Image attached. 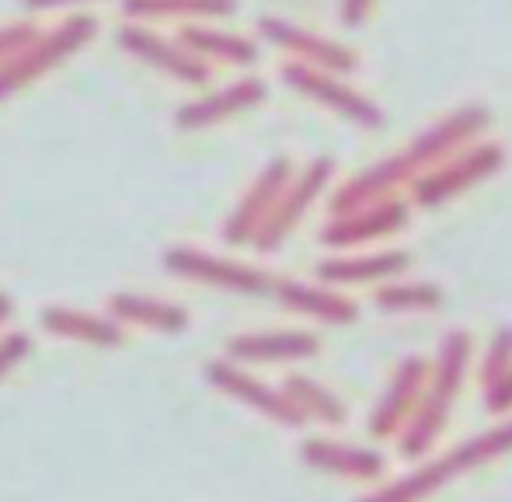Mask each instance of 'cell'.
<instances>
[{
	"mask_svg": "<svg viewBox=\"0 0 512 502\" xmlns=\"http://www.w3.org/2000/svg\"><path fill=\"white\" fill-rule=\"evenodd\" d=\"M488 126H492V109L481 102H467V105H460V109L446 112V116L436 119L425 133H418L415 140L405 143V150L370 164V168H363L359 175H352L345 185H338L328 203L331 217L356 210V206L377 203V199H384V196H394L401 185H411L418 175L436 168L439 161H446L450 154L464 150L467 143L481 140Z\"/></svg>",
	"mask_w": 512,
	"mask_h": 502,
	"instance_id": "cell-1",
	"label": "cell"
},
{
	"mask_svg": "<svg viewBox=\"0 0 512 502\" xmlns=\"http://www.w3.org/2000/svg\"><path fill=\"white\" fill-rule=\"evenodd\" d=\"M474 339L464 328H453L446 332L443 346L436 353V363H429V377H425L422 398H418L415 412L405 422V429L398 433V454L405 461H418L425 457L436 440L443 436L450 412L457 405V394L467 380V367H471Z\"/></svg>",
	"mask_w": 512,
	"mask_h": 502,
	"instance_id": "cell-2",
	"label": "cell"
},
{
	"mask_svg": "<svg viewBox=\"0 0 512 502\" xmlns=\"http://www.w3.org/2000/svg\"><path fill=\"white\" fill-rule=\"evenodd\" d=\"M506 454H512V419L471 436V440L457 443V447L432 457V461L418 464L405 478H394V482L380 485L377 492H370V496H363L359 502H422V499H429L432 492L457 482L460 475H467V471L481 468V464H488V461H499V457H506Z\"/></svg>",
	"mask_w": 512,
	"mask_h": 502,
	"instance_id": "cell-3",
	"label": "cell"
},
{
	"mask_svg": "<svg viewBox=\"0 0 512 502\" xmlns=\"http://www.w3.org/2000/svg\"><path fill=\"white\" fill-rule=\"evenodd\" d=\"M98 32L95 14H70L56 28L39 32L18 56H11L7 63H0V98L18 95L21 88H28L32 81L46 77L49 70H56L60 63H67L77 49H84Z\"/></svg>",
	"mask_w": 512,
	"mask_h": 502,
	"instance_id": "cell-4",
	"label": "cell"
},
{
	"mask_svg": "<svg viewBox=\"0 0 512 502\" xmlns=\"http://www.w3.org/2000/svg\"><path fill=\"white\" fill-rule=\"evenodd\" d=\"M502 164H506V147L502 143L474 140L464 150L450 154L446 161H439L436 168H429L425 175H418L411 182V199H415V206H425V210L443 206L450 199L464 196L474 185H481L485 178L499 175Z\"/></svg>",
	"mask_w": 512,
	"mask_h": 502,
	"instance_id": "cell-5",
	"label": "cell"
},
{
	"mask_svg": "<svg viewBox=\"0 0 512 502\" xmlns=\"http://www.w3.org/2000/svg\"><path fill=\"white\" fill-rule=\"evenodd\" d=\"M164 269L175 272V276L196 279V283L216 286V290L244 293V297H272L279 283L276 272L234 262V258L209 255V251L199 248H168L164 251Z\"/></svg>",
	"mask_w": 512,
	"mask_h": 502,
	"instance_id": "cell-6",
	"label": "cell"
},
{
	"mask_svg": "<svg viewBox=\"0 0 512 502\" xmlns=\"http://www.w3.org/2000/svg\"><path fill=\"white\" fill-rule=\"evenodd\" d=\"M331 175H335V161L331 157H314L307 168L293 171V178L286 182V189L279 192L276 206L269 210L265 224L258 227V234L251 238V245L258 251H276L300 227V220L307 217V210L324 196Z\"/></svg>",
	"mask_w": 512,
	"mask_h": 502,
	"instance_id": "cell-7",
	"label": "cell"
},
{
	"mask_svg": "<svg viewBox=\"0 0 512 502\" xmlns=\"http://www.w3.org/2000/svg\"><path fill=\"white\" fill-rule=\"evenodd\" d=\"M283 81L290 84L297 95L310 98V102L324 105L331 109L335 116L349 119L352 126H363V129H384L387 116L377 102L356 91L352 84H345L338 74H328V70H317V67H307V63H286L283 67Z\"/></svg>",
	"mask_w": 512,
	"mask_h": 502,
	"instance_id": "cell-8",
	"label": "cell"
},
{
	"mask_svg": "<svg viewBox=\"0 0 512 502\" xmlns=\"http://www.w3.org/2000/svg\"><path fill=\"white\" fill-rule=\"evenodd\" d=\"M408 220H411V206L405 199L384 196V199H377V203L356 206V210L331 217L321 231V245L335 248V251L363 248L380 238H391V234L405 231Z\"/></svg>",
	"mask_w": 512,
	"mask_h": 502,
	"instance_id": "cell-9",
	"label": "cell"
},
{
	"mask_svg": "<svg viewBox=\"0 0 512 502\" xmlns=\"http://www.w3.org/2000/svg\"><path fill=\"white\" fill-rule=\"evenodd\" d=\"M119 46L126 49L133 60L161 70V74H168L171 81H178V84L203 88L209 77H213V70H209L206 60H199L196 53H189L178 39H168V35L147 28L143 21H133V25L119 28Z\"/></svg>",
	"mask_w": 512,
	"mask_h": 502,
	"instance_id": "cell-10",
	"label": "cell"
},
{
	"mask_svg": "<svg viewBox=\"0 0 512 502\" xmlns=\"http://www.w3.org/2000/svg\"><path fill=\"white\" fill-rule=\"evenodd\" d=\"M258 35L269 39L272 46H279L283 53H290L297 63H307V67L328 70V74H352L359 67V56L352 53L349 46L335 39H324V35L310 32L304 25H293L286 18H262L258 21Z\"/></svg>",
	"mask_w": 512,
	"mask_h": 502,
	"instance_id": "cell-11",
	"label": "cell"
},
{
	"mask_svg": "<svg viewBox=\"0 0 512 502\" xmlns=\"http://www.w3.org/2000/svg\"><path fill=\"white\" fill-rule=\"evenodd\" d=\"M293 171L297 168H293L290 157H272V161L258 171L255 182H251L248 192L237 199L234 213H230L227 224H223V241H227V245H234V248L251 245V238L258 234V227L265 224L269 210L276 206L279 192H283L286 182L293 178Z\"/></svg>",
	"mask_w": 512,
	"mask_h": 502,
	"instance_id": "cell-12",
	"label": "cell"
},
{
	"mask_svg": "<svg viewBox=\"0 0 512 502\" xmlns=\"http://www.w3.org/2000/svg\"><path fill=\"white\" fill-rule=\"evenodd\" d=\"M206 380L213 387H220L223 394L237 398L241 405H248V408H255V412H262L265 419L279 422V426L297 429V426H304V422H307L304 415H300V408L293 405L290 398H286L283 387L276 391V387L262 384L258 377L244 374V370L237 367L234 360H209L206 363Z\"/></svg>",
	"mask_w": 512,
	"mask_h": 502,
	"instance_id": "cell-13",
	"label": "cell"
},
{
	"mask_svg": "<svg viewBox=\"0 0 512 502\" xmlns=\"http://www.w3.org/2000/svg\"><path fill=\"white\" fill-rule=\"evenodd\" d=\"M425 377H429V360H425V356H405V360L398 363V370H394L391 380H387L380 401L373 405L370 422H366L370 436L391 440V436H398L401 429H405V422L411 419V412H415L418 398H422Z\"/></svg>",
	"mask_w": 512,
	"mask_h": 502,
	"instance_id": "cell-14",
	"label": "cell"
},
{
	"mask_svg": "<svg viewBox=\"0 0 512 502\" xmlns=\"http://www.w3.org/2000/svg\"><path fill=\"white\" fill-rule=\"evenodd\" d=\"M269 95V84L258 81V77H244V81H234L220 91H209L203 98H192L182 109L175 112V126L185 129V133H196V129H209L220 126L227 119L241 116V112L255 109V105L265 102Z\"/></svg>",
	"mask_w": 512,
	"mask_h": 502,
	"instance_id": "cell-15",
	"label": "cell"
},
{
	"mask_svg": "<svg viewBox=\"0 0 512 502\" xmlns=\"http://www.w3.org/2000/svg\"><path fill=\"white\" fill-rule=\"evenodd\" d=\"M300 461L310 464L314 471H324V475L356 478V482H377L387 471V461L377 450L342 440H321V436L300 443Z\"/></svg>",
	"mask_w": 512,
	"mask_h": 502,
	"instance_id": "cell-16",
	"label": "cell"
},
{
	"mask_svg": "<svg viewBox=\"0 0 512 502\" xmlns=\"http://www.w3.org/2000/svg\"><path fill=\"white\" fill-rule=\"evenodd\" d=\"M411 269L408 251H363V255H335L317 265V279L324 286H366L387 283Z\"/></svg>",
	"mask_w": 512,
	"mask_h": 502,
	"instance_id": "cell-17",
	"label": "cell"
},
{
	"mask_svg": "<svg viewBox=\"0 0 512 502\" xmlns=\"http://www.w3.org/2000/svg\"><path fill=\"white\" fill-rule=\"evenodd\" d=\"M321 353L314 332H248L227 342V360L234 363H286L310 360Z\"/></svg>",
	"mask_w": 512,
	"mask_h": 502,
	"instance_id": "cell-18",
	"label": "cell"
},
{
	"mask_svg": "<svg viewBox=\"0 0 512 502\" xmlns=\"http://www.w3.org/2000/svg\"><path fill=\"white\" fill-rule=\"evenodd\" d=\"M272 297H276L286 311L307 314V318H317V321H324V325H349V321L359 318V304L352 297L328 290V286L300 283V279H279Z\"/></svg>",
	"mask_w": 512,
	"mask_h": 502,
	"instance_id": "cell-19",
	"label": "cell"
},
{
	"mask_svg": "<svg viewBox=\"0 0 512 502\" xmlns=\"http://www.w3.org/2000/svg\"><path fill=\"white\" fill-rule=\"evenodd\" d=\"M178 42L206 63L216 60V63H230V67H251L258 60L255 39H248L241 32H223V28H213L206 21H185L182 32H178Z\"/></svg>",
	"mask_w": 512,
	"mask_h": 502,
	"instance_id": "cell-20",
	"label": "cell"
},
{
	"mask_svg": "<svg viewBox=\"0 0 512 502\" xmlns=\"http://www.w3.org/2000/svg\"><path fill=\"white\" fill-rule=\"evenodd\" d=\"M42 328L60 339L88 342V346H122L126 332L115 318H102V314L77 311V307H46L39 314Z\"/></svg>",
	"mask_w": 512,
	"mask_h": 502,
	"instance_id": "cell-21",
	"label": "cell"
},
{
	"mask_svg": "<svg viewBox=\"0 0 512 502\" xmlns=\"http://www.w3.org/2000/svg\"><path fill=\"white\" fill-rule=\"evenodd\" d=\"M108 311H112L115 321L154 328V332L178 335V332L189 328V314H185V307L171 304V300L140 297V293H112V297H108Z\"/></svg>",
	"mask_w": 512,
	"mask_h": 502,
	"instance_id": "cell-22",
	"label": "cell"
},
{
	"mask_svg": "<svg viewBox=\"0 0 512 502\" xmlns=\"http://www.w3.org/2000/svg\"><path fill=\"white\" fill-rule=\"evenodd\" d=\"M122 11L133 21H213L234 14V0H122Z\"/></svg>",
	"mask_w": 512,
	"mask_h": 502,
	"instance_id": "cell-23",
	"label": "cell"
},
{
	"mask_svg": "<svg viewBox=\"0 0 512 502\" xmlns=\"http://www.w3.org/2000/svg\"><path fill=\"white\" fill-rule=\"evenodd\" d=\"M283 391H286V398L300 408L304 419H317V422H324V426H345V419H349L342 398L307 374H290L283 380Z\"/></svg>",
	"mask_w": 512,
	"mask_h": 502,
	"instance_id": "cell-24",
	"label": "cell"
},
{
	"mask_svg": "<svg viewBox=\"0 0 512 502\" xmlns=\"http://www.w3.org/2000/svg\"><path fill=\"white\" fill-rule=\"evenodd\" d=\"M373 304L387 314H408V311H436L443 304V290L436 283H401L387 279L380 290H373Z\"/></svg>",
	"mask_w": 512,
	"mask_h": 502,
	"instance_id": "cell-25",
	"label": "cell"
},
{
	"mask_svg": "<svg viewBox=\"0 0 512 502\" xmlns=\"http://www.w3.org/2000/svg\"><path fill=\"white\" fill-rule=\"evenodd\" d=\"M512 367V328H499L492 339V346H488L485 360H481V387H488L495 377H502L506 370Z\"/></svg>",
	"mask_w": 512,
	"mask_h": 502,
	"instance_id": "cell-26",
	"label": "cell"
},
{
	"mask_svg": "<svg viewBox=\"0 0 512 502\" xmlns=\"http://www.w3.org/2000/svg\"><path fill=\"white\" fill-rule=\"evenodd\" d=\"M39 35V28L32 21H14V25H4L0 28V63H7L11 56H18L28 42Z\"/></svg>",
	"mask_w": 512,
	"mask_h": 502,
	"instance_id": "cell-27",
	"label": "cell"
},
{
	"mask_svg": "<svg viewBox=\"0 0 512 502\" xmlns=\"http://www.w3.org/2000/svg\"><path fill=\"white\" fill-rule=\"evenodd\" d=\"M28 353H32V339H28L25 332L4 335V339H0V377L11 374V370L18 367Z\"/></svg>",
	"mask_w": 512,
	"mask_h": 502,
	"instance_id": "cell-28",
	"label": "cell"
},
{
	"mask_svg": "<svg viewBox=\"0 0 512 502\" xmlns=\"http://www.w3.org/2000/svg\"><path fill=\"white\" fill-rule=\"evenodd\" d=\"M485 408L492 415H509L512 412V367L485 387Z\"/></svg>",
	"mask_w": 512,
	"mask_h": 502,
	"instance_id": "cell-29",
	"label": "cell"
},
{
	"mask_svg": "<svg viewBox=\"0 0 512 502\" xmlns=\"http://www.w3.org/2000/svg\"><path fill=\"white\" fill-rule=\"evenodd\" d=\"M373 4H377V0H342V7H338V14H342V25L345 28H359L366 18H370Z\"/></svg>",
	"mask_w": 512,
	"mask_h": 502,
	"instance_id": "cell-30",
	"label": "cell"
},
{
	"mask_svg": "<svg viewBox=\"0 0 512 502\" xmlns=\"http://www.w3.org/2000/svg\"><path fill=\"white\" fill-rule=\"evenodd\" d=\"M25 7H39V11H53V7H74V4H95V0H21Z\"/></svg>",
	"mask_w": 512,
	"mask_h": 502,
	"instance_id": "cell-31",
	"label": "cell"
},
{
	"mask_svg": "<svg viewBox=\"0 0 512 502\" xmlns=\"http://www.w3.org/2000/svg\"><path fill=\"white\" fill-rule=\"evenodd\" d=\"M11 314H14V300L7 297V293H0V325H4Z\"/></svg>",
	"mask_w": 512,
	"mask_h": 502,
	"instance_id": "cell-32",
	"label": "cell"
}]
</instances>
